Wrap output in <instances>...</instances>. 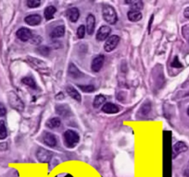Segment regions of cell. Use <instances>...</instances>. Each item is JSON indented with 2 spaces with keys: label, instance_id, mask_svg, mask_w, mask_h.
<instances>
[{
  "label": "cell",
  "instance_id": "cell-1",
  "mask_svg": "<svg viewBox=\"0 0 189 177\" xmlns=\"http://www.w3.org/2000/svg\"><path fill=\"white\" fill-rule=\"evenodd\" d=\"M63 138H64V144L68 148L75 147L80 140L79 135L75 131H72V130H67L63 135Z\"/></svg>",
  "mask_w": 189,
  "mask_h": 177
},
{
  "label": "cell",
  "instance_id": "cell-2",
  "mask_svg": "<svg viewBox=\"0 0 189 177\" xmlns=\"http://www.w3.org/2000/svg\"><path fill=\"white\" fill-rule=\"evenodd\" d=\"M7 101H8V103L9 105L19 111V112H22L24 110V103L20 99V97L13 91H10L7 93Z\"/></svg>",
  "mask_w": 189,
  "mask_h": 177
},
{
  "label": "cell",
  "instance_id": "cell-3",
  "mask_svg": "<svg viewBox=\"0 0 189 177\" xmlns=\"http://www.w3.org/2000/svg\"><path fill=\"white\" fill-rule=\"evenodd\" d=\"M102 14H103V18L104 19L110 23V24H115L118 20V17H117V13L115 11V9L111 6H104L103 9H102Z\"/></svg>",
  "mask_w": 189,
  "mask_h": 177
},
{
  "label": "cell",
  "instance_id": "cell-4",
  "mask_svg": "<svg viewBox=\"0 0 189 177\" xmlns=\"http://www.w3.org/2000/svg\"><path fill=\"white\" fill-rule=\"evenodd\" d=\"M27 61L33 65L34 68H35L36 70L40 71L41 73H43V74H48L49 73L48 66H47V65L44 61H42L40 59L34 58V57H27Z\"/></svg>",
  "mask_w": 189,
  "mask_h": 177
},
{
  "label": "cell",
  "instance_id": "cell-5",
  "mask_svg": "<svg viewBox=\"0 0 189 177\" xmlns=\"http://www.w3.org/2000/svg\"><path fill=\"white\" fill-rule=\"evenodd\" d=\"M119 43H120V37L118 35H111V36H110L107 39V41L105 43V45H104V48H105L106 52L110 53V52L113 51L117 47Z\"/></svg>",
  "mask_w": 189,
  "mask_h": 177
},
{
  "label": "cell",
  "instance_id": "cell-6",
  "mask_svg": "<svg viewBox=\"0 0 189 177\" xmlns=\"http://www.w3.org/2000/svg\"><path fill=\"white\" fill-rule=\"evenodd\" d=\"M52 153L45 149H39L36 151V158L40 162H48L51 160Z\"/></svg>",
  "mask_w": 189,
  "mask_h": 177
},
{
  "label": "cell",
  "instance_id": "cell-7",
  "mask_svg": "<svg viewBox=\"0 0 189 177\" xmlns=\"http://www.w3.org/2000/svg\"><path fill=\"white\" fill-rule=\"evenodd\" d=\"M16 34H17V37L22 42H27V41L31 40L32 37H33L32 32L28 28H20V29H19Z\"/></svg>",
  "mask_w": 189,
  "mask_h": 177
},
{
  "label": "cell",
  "instance_id": "cell-8",
  "mask_svg": "<svg viewBox=\"0 0 189 177\" xmlns=\"http://www.w3.org/2000/svg\"><path fill=\"white\" fill-rule=\"evenodd\" d=\"M187 150H188V147H187V145L185 142H183V141L177 142L173 147V158L174 159L178 154H180L182 152H185Z\"/></svg>",
  "mask_w": 189,
  "mask_h": 177
},
{
  "label": "cell",
  "instance_id": "cell-9",
  "mask_svg": "<svg viewBox=\"0 0 189 177\" xmlns=\"http://www.w3.org/2000/svg\"><path fill=\"white\" fill-rule=\"evenodd\" d=\"M111 32V29L109 26H102L99 28V30L97 31V39L98 41H104L106 39H108V37L110 36Z\"/></svg>",
  "mask_w": 189,
  "mask_h": 177
},
{
  "label": "cell",
  "instance_id": "cell-10",
  "mask_svg": "<svg viewBox=\"0 0 189 177\" xmlns=\"http://www.w3.org/2000/svg\"><path fill=\"white\" fill-rule=\"evenodd\" d=\"M103 64H104V56L99 55V56L96 57L95 58L93 59V61H92V65H91L92 70L94 72L100 71V69L103 66Z\"/></svg>",
  "mask_w": 189,
  "mask_h": 177
},
{
  "label": "cell",
  "instance_id": "cell-11",
  "mask_svg": "<svg viewBox=\"0 0 189 177\" xmlns=\"http://www.w3.org/2000/svg\"><path fill=\"white\" fill-rule=\"evenodd\" d=\"M43 142L48 147H55L57 145V138L53 134L45 132L43 135Z\"/></svg>",
  "mask_w": 189,
  "mask_h": 177
},
{
  "label": "cell",
  "instance_id": "cell-12",
  "mask_svg": "<svg viewBox=\"0 0 189 177\" xmlns=\"http://www.w3.org/2000/svg\"><path fill=\"white\" fill-rule=\"evenodd\" d=\"M25 22L30 25V26H36L38 24H40L41 20H42V18L40 15L38 14H32V15H29L27 16L25 19H24Z\"/></svg>",
  "mask_w": 189,
  "mask_h": 177
},
{
  "label": "cell",
  "instance_id": "cell-13",
  "mask_svg": "<svg viewBox=\"0 0 189 177\" xmlns=\"http://www.w3.org/2000/svg\"><path fill=\"white\" fill-rule=\"evenodd\" d=\"M96 27V19L93 14H89L86 18V31L88 34H93Z\"/></svg>",
  "mask_w": 189,
  "mask_h": 177
},
{
  "label": "cell",
  "instance_id": "cell-14",
  "mask_svg": "<svg viewBox=\"0 0 189 177\" xmlns=\"http://www.w3.org/2000/svg\"><path fill=\"white\" fill-rule=\"evenodd\" d=\"M66 15L71 22H76L80 17V12L77 7H70L67 10Z\"/></svg>",
  "mask_w": 189,
  "mask_h": 177
},
{
  "label": "cell",
  "instance_id": "cell-15",
  "mask_svg": "<svg viewBox=\"0 0 189 177\" xmlns=\"http://www.w3.org/2000/svg\"><path fill=\"white\" fill-rule=\"evenodd\" d=\"M102 111H103L104 113L110 114V115H111V114H117V113L119 112V107H118L117 105L113 104V103H105V104L103 105Z\"/></svg>",
  "mask_w": 189,
  "mask_h": 177
},
{
  "label": "cell",
  "instance_id": "cell-16",
  "mask_svg": "<svg viewBox=\"0 0 189 177\" xmlns=\"http://www.w3.org/2000/svg\"><path fill=\"white\" fill-rule=\"evenodd\" d=\"M56 113L64 117H68V116H71L70 109L68 105H58L56 107Z\"/></svg>",
  "mask_w": 189,
  "mask_h": 177
},
{
  "label": "cell",
  "instance_id": "cell-17",
  "mask_svg": "<svg viewBox=\"0 0 189 177\" xmlns=\"http://www.w3.org/2000/svg\"><path fill=\"white\" fill-rule=\"evenodd\" d=\"M64 34H65V27L63 25H61V26H58L53 29L52 32L50 33V36H51V38L56 39V38L62 37Z\"/></svg>",
  "mask_w": 189,
  "mask_h": 177
},
{
  "label": "cell",
  "instance_id": "cell-18",
  "mask_svg": "<svg viewBox=\"0 0 189 177\" xmlns=\"http://www.w3.org/2000/svg\"><path fill=\"white\" fill-rule=\"evenodd\" d=\"M61 124V119L58 117H54V118H50L47 121L46 123V125L50 128V129H56L58 127H60Z\"/></svg>",
  "mask_w": 189,
  "mask_h": 177
},
{
  "label": "cell",
  "instance_id": "cell-19",
  "mask_svg": "<svg viewBox=\"0 0 189 177\" xmlns=\"http://www.w3.org/2000/svg\"><path fill=\"white\" fill-rule=\"evenodd\" d=\"M66 91H67V93L72 98V99H74L75 101H77L78 103H81V95H80V93L73 88V87H70V86H68L67 87V89H66Z\"/></svg>",
  "mask_w": 189,
  "mask_h": 177
},
{
  "label": "cell",
  "instance_id": "cell-20",
  "mask_svg": "<svg viewBox=\"0 0 189 177\" xmlns=\"http://www.w3.org/2000/svg\"><path fill=\"white\" fill-rule=\"evenodd\" d=\"M68 72L70 74V76L71 78H81L83 75H82V72L73 65V64H70V66H69V69H68Z\"/></svg>",
  "mask_w": 189,
  "mask_h": 177
},
{
  "label": "cell",
  "instance_id": "cell-21",
  "mask_svg": "<svg viewBox=\"0 0 189 177\" xmlns=\"http://www.w3.org/2000/svg\"><path fill=\"white\" fill-rule=\"evenodd\" d=\"M127 17H128V19L130 21H133V22H136V21H139L141 19H142V14L140 11H133V10H130L127 14Z\"/></svg>",
  "mask_w": 189,
  "mask_h": 177
},
{
  "label": "cell",
  "instance_id": "cell-22",
  "mask_svg": "<svg viewBox=\"0 0 189 177\" xmlns=\"http://www.w3.org/2000/svg\"><path fill=\"white\" fill-rule=\"evenodd\" d=\"M125 3L130 4L131 9L133 11H140L141 9H143V6H144L142 1H127Z\"/></svg>",
  "mask_w": 189,
  "mask_h": 177
},
{
  "label": "cell",
  "instance_id": "cell-23",
  "mask_svg": "<svg viewBox=\"0 0 189 177\" xmlns=\"http://www.w3.org/2000/svg\"><path fill=\"white\" fill-rule=\"evenodd\" d=\"M56 10H57V9H56V7H55L54 6H47V7L45 9V12H44L45 18H46L47 20L52 19L53 17H54V14H55Z\"/></svg>",
  "mask_w": 189,
  "mask_h": 177
},
{
  "label": "cell",
  "instance_id": "cell-24",
  "mask_svg": "<svg viewBox=\"0 0 189 177\" xmlns=\"http://www.w3.org/2000/svg\"><path fill=\"white\" fill-rule=\"evenodd\" d=\"M21 81H22V83H23L24 85L28 86V87L31 88L32 90H36V89H37V86H36L35 81H34L32 78H30V77L23 78L21 79Z\"/></svg>",
  "mask_w": 189,
  "mask_h": 177
},
{
  "label": "cell",
  "instance_id": "cell-25",
  "mask_svg": "<svg viewBox=\"0 0 189 177\" xmlns=\"http://www.w3.org/2000/svg\"><path fill=\"white\" fill-rule=\"evenodd\" d=\"M106 102V98L103 96V95H97L95 100H94V103H93V106L95 108H98L100 107L103 103H105Z\"/></svg>",
  "mask_w": 189,
  "mask_h": 177
},
{
  "label": "cell",
  "instance_id": "cell-26",
  "mask_svg": "<svg viewBox=\"0 0 189 177\" xmlns=\"http://www.w3.org/2000/svg\"><path fill=\"white\" fill-rule=\"evenodd\" d=\"M7 136L6 124L4 121H0V139H5Z\"/></svg>",
  "mask_w": 189,
  "mask_h": 177
},
{
  "label": "cell",
  "instance_id": "cell-27",
  "mask_svg": "<svg viewBox=\"0 0 189 177\" xmlns=\"http://www.w3.org/2000/svg\"><path fill=\"white\" fill-rule=\"evenodd\" d=\"M149 111H150V104H149V103H145L141 106V108H140V114L143 115V116L148 115Z\"/></svg>",
  "mask_w": 189,
  "mask_h": 177
},
{
  "label": "cell",
  "instance_id": "cell-28",
  "mask_svg": "<svg viewBox=\"0 0 189 177\" xmlns=\"http://www.w3.org/2000/svg\"><path fill=\"white\" fill-rule=\"evenodd\" d=\"M85 31H86V29H85V27H84L83 25L79 26L78 29H77V37H78L79 39H83V38L84 37Z\"/></svg>",
  "mask_w": 189,
  "mask_h": 177
},
{
  "label": "cell",
  "instance_id": "cell-29",
  "mask_svg": "<svg viewBox=\"0 0 189 177\" xmlns=\"http://www.w3.org/2000/svg\"><path fill=\"white\" fill-rule=\"evenodd\" d=\"M41 5V1L39 0H28L27 1V6L30 7V8H34V7H37Z\"/></svg>",
  "mask_w": 189,
  "mask_h": 177
},
{
  "label": "cell",
  "instance_id": "cell-30",
  "mask_svg": "<svg viewBox=\"0 0 189 177\" xmlns=\"http://www.w3.org/2000/svg\"><path fill=\"white\" fill-rule=\"evenodd\" d=\"M37 52L40 55H43V56H47L50 53L49 49L47 46H40V47H38L37 48Z\"/></svg>",
  "mask_w": 189,
  "mask_h": 177
},
{
  "label": "cell",
  "instance_id": "cell-31",
  "mask_svg": "<svg viewBox=\"0 0 189 177\" xmlns=\"http://www.w3.org/2000/svg\"><path fill=\"white\" fill-rule=\"evenodd\" d=\"M79 88H80L83 91H84V92H92V91H94L96 90V88H95L94 86H91V85H89V86L79 85Z\"/></svg>",
  "mask_w": 189,
  "mask_h": 177
},
{
  "label": "cell",
  "instance_id": "cell-32",
  "mask_svg": "<svg viewBox=\"0 0 189 177\" xmlns=\"http://www.w3.org/2000/svg\"><path fill=\"white\" fill-rule=\"evenodd\" d=\"M172 66H173V67H182V64L179 62L177 57H174V59H173V63H172Z\"/></svg>",
  "mask_w": 189,
  "mask_h": 177
},
{
  "label": "cell",
  "instance_id": "cell-33",
  "mask_svg": "<svg viewBox=\"0 0 189 177\" xmlns=\"http://www.w3.org/2000/svg\"><path fill=\"white\" fill-rule=\"evenodd\" d=\"M31 41H32V43H33V44H40V42H41V38H40V36H33V37H32V39H31Z\"/></svg>",
  "mask_w": 189,
  "mask_h": 177
},
{
  "label": "cell",
  "instance_id": "cell-34",
  "mask_svg": "<svg viewBox=\"0 0 189 177\" xmlns=\"http://www.w3.org/2000/svg\"><path fill=\"white\" fill-rule=\"evenodd\" d=\"M6 114H7L6 107L4 106V104H2L0 103V116H6Z\"/></svg>",
  "mask_w": 189,
  "mask_h": 177
},
{
  "label": "cell",
  "instance_id": "cell-35",
  "mask_svg": "<svg viewBox=\"0 0 189 177\" xmlns=\"http://www.w3.org/2000/svg\"><path fill=\"white\" fill-rule=\"evenodd\" d=\"M184 16H185L186 18L189 19V6L185 9V11H184Z\"/></svg>",
  "mask_w": 189,
  "mask_h": 177
},
{
  "label": "cell",
  "instance_id": "cell-36",
  "mask_svg": "<svg viewBox=\"0 0 189 177\" xmlns=\"http://www.w3.org/2000/svg\"><path fill=\"white\" fill-rule=\"evenodd\" d=\"M187 115L189 116V107H188V109H187Z\"/></svg>",
  "mask_w": 189,
  "mask_h": 177
}]
</instances>
